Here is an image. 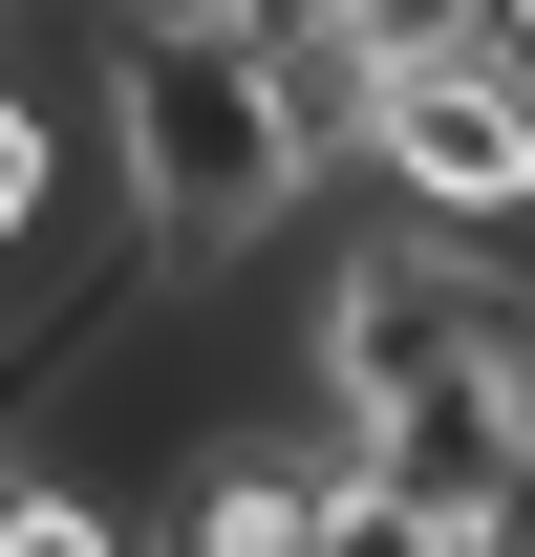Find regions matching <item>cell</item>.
Returning <instances> with one entry per match:
<instances>
[{"instance_id": "8992f818", "label": "cell", "mask_w": 535, "mask_h": 557, "mask_svg": "<svg viewBox=\"0 0 535 557\" xmlns=\"http://www.w3.org/2000/svg\"><path fill=\"white\" fill-rule=\"evenodd\" d=\"M471 22H493V44H514V65H535V0H471Z\"/></svg>"}, {"instance_id": "5b68a950", "label": "cell", "mask_w": 535, "mask_h": 557, "mask_svg": "<svg viewBox=\"0 0 535 557\" xmlns=\"http://www.w3.org/2000/svg\"><path fill=\"white\" fill-rule=\"evenodd\" d=\"M43 214H65V86H43V65H0V258H22Z\"/></svg>"}, {"instance_id": "3957f363", "label": "cell", "mask_w": 535, "mask_h": 557, "mask_svg": "<svg viewBox=\"0 0 535 557\" xmlns=\"http://www.w3.org/2000/svg\"><path fill=\"white\" fill-rule=\"evenodd\" d=\"M0 557H150V536H129V493H108V472L0 450Z\"/></svg>"}, {"instance_id": "7a4b0ae2", "label": "cell", "mask_w": 535, "mask_h": 557, "mask_svg": "<svg viewBox=\"0 0 535 557\" xmlns=\"http://www.w3.org/2000/svg\"><path fill=\"white\" fill-rule=\"evenodd\" d=\"M343 194H386V214H428V236H493V258H514V236H535V65L493 44V22L386 44V65H364Z\"/></svg>"}, {"instance_id": "277c9868", "label": "cell", "mask_w": 535, "mask_h": 557, "mask_svg": "<svg viewBox=\"0 0 535 557\" xmlns=\"http://www.w3.org/2000/svg\"><path fill=\"white\" fill-rule=\"evenodd\" d=\"M471 515H428L407 472H364V450H322V557H450Z\"/></svg>"}, {"instance_id": "6da1fadb", "label": "cell", "mask_w": 535, "mask_h": 557, "mask_svg": "<svg viewBox=\"0 0 535 557\" xmlns=\"http://www.w3.org/2000/svg\"><path fill=\"white\" fill-rule=\"evenodd\" d=\"M86 129H108V172H129V258H172V278H258V236L322 214V150L278 129V65H258V22H236V0L108 22Z\"/></svg>"}]
</instances>
